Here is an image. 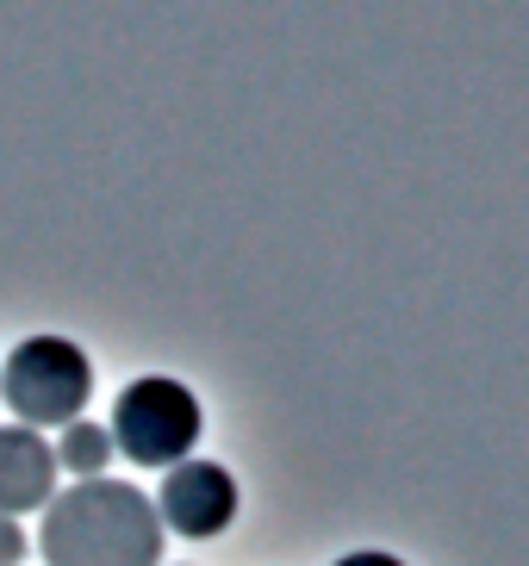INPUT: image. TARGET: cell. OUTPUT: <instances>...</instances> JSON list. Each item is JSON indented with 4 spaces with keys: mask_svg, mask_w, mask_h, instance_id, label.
Returning <instances> with one entry per match:
<instances>
[{
    "mask_svg": "<svg viewBox=\"0 0 529 566\" xmlns=\"http://www.w3.org/2000/svg\"><path fill=\"white\" fill-rule=\"evenodd\" d=\"M0 399L25 430H69L94 399V361L69 336H25L0 367Z\"/></svg>",
    "mask_w": 529,
    "mask_h": 566,
    "instance_id": "2",
    "label": "cell"
},
{
    "mask_svg": "<svg viewBox=\"0 0 529 566\" xmlns=\"http://www.w3.org/2000/svg\"><path fill=\"white\" fill-rule=\"evenodd\" d=\"M156 523L175 535H187V542H212V535L231 530V516H237V480H231V467H218V461H181V467H168V480L163 492H156Z\"/></svg>",
    "mask_w": 529,
    "mask_h": 566,
    "instance_id": "4",
    "label": "cell"
},
{
    "mask_svg": "<svg viewBox=\"0 0 529 566\" xmlns=\"http://www.w3.org/2000/svg\"><path fill=\"white\" fill-rule=\"evenodd\" d=\"M50 499H56V449L25 423H7L0 430V516L19 523L25 511H44Z\"/></svg>",
    "mask_w": 529,
    "mask_h": 566,
    "instance_id": "5",
    "label": "cell"
},
{
    "mask_svg": "<svg viewBox=\"0 0 529 566\" xmlns=\"http://www.w3.org/2000/svg\"><path fill=\"white\" fill-rule=\"evenodd\" d=\"M106 461H113V436H106V423L75 417V423L56 436V467L75 473V480H106Z\"/></svg>",
    "mask_w": 529,
    "mask_h": 566,
    "instance_id": "6",
    "label": "cell"
},
{
    "mask_svg": "<svg viewBox=\"0 0 529 566\" xmlns=\"http://www.w3.org/2000/svg\"><path fill=\"white\" fill-rule=\"evenodd\" d=\"M336 566H405L398 554H381V548H362V554H343Z\"/></svg>",
    "mask_w": 529,
    "mask_h": 566,
    "instance_id": "8",
    "label": "cell"
},
{
    "mask_svg": "<svg viewBox=\"0 0 529 566\" xmlns=\"http://www.w3.org/2000/svg\"><path fill=\"white\" fill-rule=\"evenodd\" d=\"M25 548H32L25 530H19L13 516H0V566H19V560H25Z\"/></svg>",
    "mask_w": 529,
    "mask_h": 566,
    "instance_id": "7",
    "label": "cell"
},
{
    "mask_svg": "<svg viewBox=\"0 0 529 566\" xmlns=\"http://www.w3.org/2000/svg\"><path fill=\"white\" fill-rule=\"evenodd\" d=\"M38 554L44 566H156L163 523L132 480H75L44 504Z\"/></svg>",
    "mask_w": 529,
    "mask_h": 566,
    "instance_id": "1",
    "label": "cell"
},
{
    "mask_svg": "<svg viewBox=\"0 0 529 566\" xmlns=\"http://www.w3.org/2000/svg\"><path fill=\"white\" fill-rule=\"evenodd\" d=\"M199 430H206L199 399L187 392L181 380H168V374H144V380H132L113 399V423H106L113 454H125V461H137V467H181V461H194Z\"/></svg>",
    "mask_w": 529,
    "mask_h": 566,
    "instance_id": "3",
    "label": "cell"
}]
</instances>
